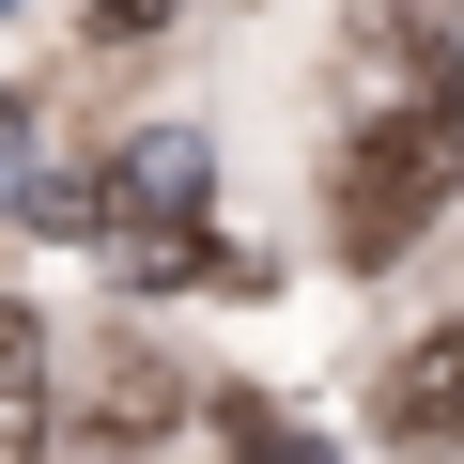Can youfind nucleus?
<instances>
[{
  "label": "nucleus",
  "instance_id": "f257e3e1",
  "mask_svg": "<svg viewBox=\"0 0 464 464\" xmlns=\"http://www.w3.org/2000/svg\"><path fill=\"white\" fill-rule=\"evenodd\" d=\"M449 186H464V109H449V93L356 109V140H341V186H325V232H341V264H402L418 232L449 217Z\"/></svg>",
  "mask_w": 464,
  "mask_h": 464
},
{
  "label": "nucleus",
  "instance_id": "6e6552de",
  "mask_svg": "<svg viewBox=\"0 0 464 464\" xmlns=\"http://www.w3.org/2000/svg\"><path fill=\"white\" fill-rule=\"evenodd\" d=\"M155 16H170V0H93V32H109V47H155Z\"/></svg>",
  "mask_w": 464,
  "mask_h": 464
},
{
  "label": "nucleus",
  "instance_id": "0eeeda50",
  "mask_svg": "<svg viewBox=\"0 0 464 464\" xmlns=\"http://www.w3.org/2000/svg\"><path fill=\"white\" fill-rule=\"evenodd\" d=\"M217 433H232V464H325L295 418H264V402H217Z\"/></svg>",
  "mask_w": 464,
  "mask_h": 464
},
{
  "label": "nucleus",
  "instance_id": "f03ea898",
  "mask_svg": "<svg viewBox=\"0 0 464 464\" xmlns=\"http://www.w3.org/2000/svg\"><path fill=\"white\" fill-rule=\"evenodd\" d=\"M201 201H217V155L186 140V124H155V140H124L109 170H93V232H109V248H124V279H201V295H248V264H232L217 248V232H201Z\"/></svg>",
  "mask_w": 464,
  "mask_h": 464
},
{
  "label": "nucleus",
  "instance_id": "39448f33",
  "mask_svg": "<svg viewBox=\"0 0 464 464\" xmlns=\"http://www.w3.org/2000/svg\"><path fill=\"white\" fill-rule=\"evenodd\" d=\"M47 433H63V356H47V325L0 295V464H47Z\"/></svg>",
  "mask_w": 464,
  "mask_h": 464
},
{
  "label": "nucleus",
  "instance_id": "7ed1b4c3",
  "mask_svg": "<svg viewBox=\"0 0 464 464\" xmlns=\"http://www.w3.org/2000/svg\"><path fill=\"white\" fill-rule=\"evenodd\" d=\"M170 418H186V372H170V356H140V341H93V356H78V449H93V464H140Z\"/></svg>",
  "mask_w": 464,
  "mask_h": 464
},
{
  "label": "nucleus",
  "instance_id": "20e7f679",
  "mask_svg": "<svg viewBox=\"0 0 464 464\" xmlns=\"http://www.w3.org/2000/svg\"><path fill=\"white\" fill-rule=\"evenodd\" d=\"M372 433H387V449H418V464H449V449H464V325H433V341H402V356H387Z\"/></svg>",
  "mask_w": 464,
  "mask_h": 464
},
{
  "label": "nucleus",
  "instance_id": "423d86ee",
  "mask_svg": "<svg viewBox=\"0 0 464 464\" xmlns=\"http://www.w3.org/2000/svg\"><path fill=\"white\" fill-rule=\"evenodd\" d=\"M402 93H449V47H433L418 16H372V47H356V109H402Z\"/></svg>",
  "mask_w": 464,
  "mask_h": 464
}]
</instances>
